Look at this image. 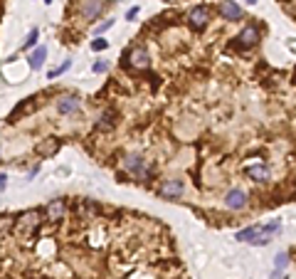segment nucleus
Wrapping results in <instances>:
<instances>
[{"instance_id": "f257e3e1", "label": "nucleus", "mask_w": 296, "mask_h": 279, "mask_svg": "<svg viewBox=\"0 0 296 279\" xmlns=\"http://www.w3.org/2000/svg\"><path fill=\"white\" fill-rule=\"evenodd\" d=\"M281 230L279 222H269V225H252L247 230H240L237 232V240L240 242H249V245H267L269 237L277 235Z\"/></svg>"}, {"instance_id": "f03ea898", "label": "nucleus", "mask_w": 296, "mask_h": 279, "mask_svg": "<svg viewBox=\"0 0 296 279\" xmlns=\"http://www.w3.org/2000/svg\"><path fill=\"white\" fill-rule=\"evenodd\" d=\"M40 222H42V210H27V213H22V215H18L15 218V227L20 230V232H35L37 227H40Z\"/></svg>"}, {"instance_id": "7ed1b4c3", "label": "nucleus", "mask_w": 296, "mask_h": 279, "mask_svg": "<svg viewBox=\"0 0 296 279\" xmlns=\"http://www.w3.org/2000/svg\"><path fill=\"white\" fill-rule=\"evenodd\" d=\"M124 60H126V64H131L133 69H148V67H151V55H148L146 47H133L131 52L124 55Z\"/></svg>"}, {"instance_id": "20e7f679", "label": "nucleus", "mask_w": 296, "mask_h": 279, "mask_svg": "<svg viewBox=\"0 0 296 279\" xmlns=\"http://www.w3.org/2000/svg\"><path fill=\"white\" fill-rule=\"evenodd\" d=\"M124 166H126L129 173H133V176H138V178H146V173H148V161H146L143 156H138V153L126 156V158H124Z\"/></svg>"}, {"instance_id": "39448f33", "label": "nucleus", "mask_w": 296, "mask_h": 279, "mask_svg": "<svg viewBox=\"0 0 296 279\" xmlns=\"http://www.w3.org/2000/svg\"><path fill=\"white\" fill-rule=\"evenodd\" d=\"M188 22L193 30H203L207 22H210V8L207 5H195L190 13H188Z\"/></svg>"}, {"instance_id": "423d86ee", "label": "nucleus", "mask_w": 296, "mask_h": 279, "mask_svg": "<svg viewBox=\"0 0 296 279\" xmlns=\"http://www.w3.org/2000/svg\"><path fill=\"white\" fill-rule=\"evenodd\" d=\"M235 42H240L242 47H254V45L259 42V27H257V25H247V27L240 32V37L235 40Z\"/></svg>"}, {"instance_id": "0eeeda50", "label": "nucleus", "mask_w": 296, "mask_h": 279, "mask_svg": "<svg viewBox=\"0 0 296 279\" xmlns=\"http://www.w3.org/2000/svg\"><path fill=\"white\" fill-rule=\"evenodd\" d=\"M225 203H227L230 210H242V208L247 205V193L240 190V188H235V190H230V193L225 195Z\"/></svg>"}, {"instance_id": "6e6552de", "label": "nucleus", "mask_w": 296, "mask_h": 279, "mask_svg": "<svg viewBox=\"0 0 296 279\" xmlns=\"http://www.w3.org/2000/svg\"><path fill=\"white\" fill-rule=\"evenodd\" d=\"M220 13H222V18H227V20H242L244 18V10L235 3V0H225V3H220Z\"/></svg>"}, {"instance_id": "1a4fd4ad", "label": "nucleus", "mask_w": 296, "mask_h": 279, "mask_svg": "<svg viewBox=\"0 0 296 279\" xmlns=\"http://www.w3.org/2000/svg\"><path fill=\"white\" fill-rule=\"evenodd\" d=\"M158 195L161 198H180L183 195V180H166L158 188Z\"/></svg>"}, {"instance_id": "9d476101", "label": "nucleus", "mask_w": 296, "mask_h": 279, "mask_svg": "<svg viewBox=\"0 0 296 279\" xmlns=\"http://www.w3.org/2000/svg\"><path fill=\"white\" fill-rule=\"evenodd\" d=\"M77 109H79V99L77 97H59L57 99V111L59 114H77Z\"/></svg>"}, {"instance_id": "9b49d317", "label": "nucleus", "mask_w": 296, "mask_h": 279, "mask_svg": "<svg viewBox=\"0 0 296 279\" xmlns=\"http://www.w3.org/2000/svg\"><path fill=\"white\" fill-rule=\"evenodd\" d=\"M101 8H104V3H101V0H84V3H82V18L94 20V18H99Z\"/></svg>"}, {"instance_id": "f8f14e48", "label": "nucleus", "mask_w": 296, "mask_h": 279, "mask_svg": "<svg viewBox=\"0 0 296 279\" xmlns=\"http://www.w3.org/2000/svg\"><path fill=\"white\" fill-rule=\"evenodd\" d=\"M64 213H67V203H64V200H52V203L47 205V215H50V220H62Z\"/></svg>"}, {"instance_id": "ddd939ff", "label": "nucleus", "mask_w": 296, "mask_h": 279, "mask_svg": "<svg viewBox=\"0 0 296 279\" xmlns=\"http://www.w3.org/2000/svg\"><path fill=\"white\" fill-rule=\"evenodd\" d=\"M57 148H59V141L57 139H45L42 143H37V153L40 156H52V153H57Z\"/></svg>"}, {"instance_id": "4468645a", "label": "nucleus", "mask_w": 296, "mask_h": 279, "mask_svg": "<svg viewBox=\"0 0 296 279\" xmlns=\"http://www.w3.org/2000/svg\"><path fill=\"white\" fill-rule=\"evenodd\" d=\"M247 176L254 178V180H259V183H267L269 180V168L267 166H249L247 168Z\"/></svg>"}, {"instance_id": "2eb2a0df", "label": "nucleus", "mask_w": 296, "mask_h": 279, "mask_svg": "<svg viewBox=\"0 0 296 279\" xmlns=\"http://www.w3.org/2000/svg\"><path fill=\"white\" fill-rule=\"evenodd\" d=\"M45 55H47V50H45V47H37V50L32 52V57H30V69H32V72H40V69H42Z\"/></svg>"}, {"instance_id": "dca6fc26", "label": "nucleus", "mask_w": 296, "mask_h": 279, "mask_svg": "<svg viewBox=\"0 0 296 279\" xmlns=\"http://www.w3.org/2000/svg\"><path fill=\"white\" fill-rule=\"evenodd\" d=\"M96 129H99V131H109V129H114V111H106V114H101V119H99Z\"/></svg>"}, {"instance_id": "f3484780", "label": "nucleus", "mask_w": 296, "mask_h": 279, "mask_svg": "<svg viewBox=\"0 0 296 279\" xmlns=\"http://www.w3.org/2000/svg\"><path fill=\"white\" fill-rule=\"evenodd\" d=\"M289 267V255L286 252H279L277 259H274V272H284Z\"/></svg>"}, {"instance_id": "a211bd4d", "label": "nucleus", "mask_w": 296, "mask_h": 279, "mask_svg": "<svg viewBox=\"0 0 296 279\" xmlns=\"http://www.w3.org/2000/svg\"><path fill=\"white\" fill-rule=\"evenodd\" d=\"M13 225H15V218H13V215H0V235L8 232Z\"/></svg>"}, {"instance_id": "6ab92c4d", "label": "nucleus", "mask_w": 296, "mask_h": 279, "mask_svg": "<svg viewBox=\"0 0 296 279\" xmlns=\"http://www.w3.org/2000/svg\"><path fill=\"white\" fill-rule=\"evenodd\" d=\"M106 47H109V42H106L104 37H96L94 42H92V50H94V52H104Z\"/></svg>"}, {"instance_id": "aec40b11", "label": "nucleus", "mask_w": 296, "mask_h": 279, "mask_svg": "<svg viewBox=\"0 0 296 279\" xmlns=\"http://www.w3.org/2000/svg\"><path fill=\"white\" fill-rule=\"evenodd\" d=\"M37 35H40L37 30H30V35H27V40H25V45H22L25 50H30V47H32V45L37 42Z\"/></svg>"}, {"instance_id": "412c9836", "label": "nucleus", "mask_w": 296, "mask_h": 279, "mask_svg": "<svg viewBox=\"0 0 296 279\" xmlns=\"http://www.w3.org/2000/svg\"><path fill=\"white\" fill-rule=\"evenodd\" d=\"M69 64H72L69 60H67V62H62V64H59L57 69H52V72H50V79H52V77H59L62 72H67V69H69Z\"/></svg>"}, {"instance_id": "4be33fe9", "label": "nucleus", "mask_w": 296, "mask_h": 279, "mask_svg": "<svg viewBox=\"0 0 296 279\" xmlns=\"http://www.w3.org/2000/svg\"><path fill=\"white\" fill-rule=\"evenodd\" d=\"M109 69V62H104V60H96V64H94V74H104Z\"/></svg>"}, {"instance_id": "5701e85b", "label": "nucleus", "mask_w": 296, "mask_h": 279, "mask_svg": "<svg viewBox=\"0 0 296 279\" xmlns=\"http://www.w3.org/2000/svg\"><path fill=\"white\" fill-rule=\"evenodd\" d=\"M111 25H114V20H106V22H101V25H99V27H96L94 32H96V35H101V32H104V30H109Z\"/></svg>"}, {"instance_id": "b1692460", "label": "nucleus", "mask_w": 296, "mask_h": 279, "mask_svg": "<svg viewBox=\"0 0 296 279\" xmlns=\"http://www.w3.org/2000/svg\"><path fill=\"white\" fill-rule=\"evenodd\" d=\"M5 185H8V176L0 173V190H5Z\"/></svg>"}, {"instance_id": "393cba45", "label": "nucleus", "mask_w": 296, "mask_h": 279, "mask_svg": "<svg viewBox=\"0 0 296 279\" xmlns=\"http://www.w3.org/2000/svg\"><path fill=\"white\" fill-rule=\"evenodd\" d=\"M136 15H138V8H131V10H129V13H126V18H129V20H133V18H136Z\"/></svg>"}, {"instance_id": "a878e982", "label": "nucleus", "mask_w": 296, "mask_h": 279, "mask_svg": "<svg viewBox=\"0 0 296 279\" xmlns=\"http://www.w3.org/2000/svg\"><path fill=\"white\" fill-rule=\"evenodd\" d=\"M286 45H289V50H291V52H296V40H289Z\"/></svg>"}, {"instance_id": "bb28decb", "label": "nucleus", "mask_w": 296, "mask_h": 279, "mask_svg": "<svg viewBox=\"0 0 296 279\" xmlns=\"http://www.w3.org/2000/svg\"><path fill=\"white\" fill-rule=\"evenodd\" d=\"M257 3V0H247V5H254Z\"/></svg>"}, {"instance_id": "cd10ccee", "label": "nucleus", "mask_w": 296, "mask_h": 279, "mask_svg": "<svg viewBox=\"0 0 296 279\" xmlns=\"http://www.w3.org/2000/svg\"><path fill=\"white\" fill-rule=\"evenodd\" d=\"M166 3H170V0H166Z\"/></svg>"}, {"instance_id": "c85d7f7f", "label": "nucleus", "mask_w": 296, "mask_h": 279, "mask_svg": "<svg viewBox=\"0 0 296 279\" xmlns=\"http://www.w3.org/2000/svg\"><path fill=\"white\" fill-rule=\"evenodd\" d=\"M294 79H296V74H294Z\"/></svg>"}]
</instances>
